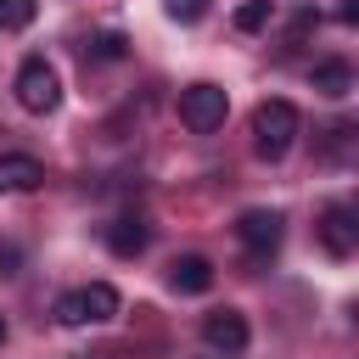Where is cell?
<instances>
[{
	"instance_id": "obj_12",
	"label": "cell",
	"mask_w": 359,
	"mask_h": 359,
	"mask_svg": "<svg viewBox=\"0 0 359 359\" xmlns=\"http://www.w3.org/2000/svg\"><path fill=\"white\" fill-rule=\"evenodd\" d=\"M269 17H275V6H269V0H247V6H236V28H241V34L269 28Z\"/></svg>"
},
{
	"instance_id": "obj_2",
	"label": "cell",
	"mask_w": 359,
	"mask_h": 359,
	"mask_svg": "<svg viewBox=\"0 0 359 359\" xmlns=\"http://www.w3.org/2000/svg\"><path fill=\"white\" fill-rule=\"evenodd\" d=\"M112 314H118V292H112L107 280H90V286L56 297V320H62V325H101V320H112Z\"/></svg>"
},
{
	"instance_id": "obj_16",
	"label": "cell",
	"mask_w": 359,
	"mask_h": 359,
	"mask_svg": "<svg viewBox=\"0 0 359 359\" xmlns=\"http://www.w3.org/2000/svg\"><path fill=\"white\" fill-rule=\"evenodd\" d=\"M17 264H22V247L17 241H0V275H17Z\"/></svg>"
},
{
	"instance_id": "obj_17",
	"label": "cell",
	"mask_w": 359,
	"mask_h": 359,
	"mask_svg": "<svg viewBox=\"0 0 359 359\" xmlns=\"http://www.w3.org/2000/svg\"><path fill=\"white\" fill-rule=\"evenodd\" d=\"M0 342H6V314H0Z\"/></svg>"
},
{
	"instance_id": "obj_13",
	"label": "cell",
	"mask_w": 359,
	"mask_h": 359,
	"mask_svg": "<svg viewBox=\"0 0 359 359\" xmlns=\"http://www.w3.org/2000/svg\"><path fill=\"white\" fill-rule=\"evenodd\" d=\"M34 22V0H0V28H28Z\"/></svg>"
},
{
	"instance_id": "obj_11",
	"label": "cell",
	"mask_w": 359,
	"mask_h": 359,
	"mask_svg": "<svg viewBox=\"0 0 359 359\" xmlns=\"http://www.w3.org/2000/svg\"><path fill=\"white\" fill-rule=\"evenodd\" d=\"M314 90H320V95H331V101H337V95H348V90H353V67H348L342 56L314 62Z\"/></svg>"
},
{
	"instance_id": "obj_5",
	"label": "cell",
	"mask_w": 359,
	"mask_h": 359,
	"mask_svg": "<svg viewBox=\"0 0 359 359\" xmlns=\"http://www.w3.org/2000/svg\"><path fill=\"white\" fill-rule=\"evenodd\" d=\"M280 230H286V219H280L275 208H247V213L236 219V236H241V247H247L252 258H269V252L280 247Z\"/></svg>"
},
{
	"instance_id": "obj_15",
	"label": "cell",
	"mask_w": 359,
	"mask_h": 359,
	"mask_svg": "<svg viewBox=\"0 0 359 359\" xmlns=\"http://www.w3.org/2000/svg\"><path fill=\"white\" fill-rule=\"evenodd\" d=\"M202 11H208V0H168V17L174 22H196Z\"/></svg>"
},
{
	"instance_id": "obj_6",
	"label": "cell",
	"mask_w": 359,
	"mask_h": 359,
	"mask_svg": "<svg viewBox=\"0 0 359 359\" xmlns=\"http://www.w3.org/2000/svg\"><path fill=\"white\" fill-rule=\"evenodd\" d=\"M320 241H325L331 258H348V252L359 247V224H353V208H348V202H331V208L320 213Z\"/></svg>"
},
{
	"instance_id": "obj_1",
	"label": "cell",
	"mask_w": 359,
	"mask_h": 359,
	"mask_svg": "<svg viewBox=\"0 0 359 359\" xmlns=\"http://www.w3.org/2000/svg\"><path fill=\"white\" fill-rule=\"evenodd\" d=\"M292 140H297V107L292 101H264L258 112H252V146H258V157H269V163H280L286 151H292Z\"/></svg>"
},
{
	"instance_id": "obj_9",
	"label": "cell",
	"mask_w": 359,
	"mask_h": 359,
	"mask_svg": "<svg viewBox=\"0 0 359 359\" xmlns=\"http://www.w3.org/2000/svg\"><path fill=\"white\" fill-rule=\"evenodd\" d=\"M168 286H174V292H208V286H213V264H208L202 252H180V258L168 264Z\"/></svg>"
},
{
	"instance_id": "obj_3",
	"label": "cell",
	"mask_w": 359,
	"mask_h": 359,
	"mask_svg": "<svg viewBox=\"0 0 359 359\" xmlns=\"http://www.w3.org/2000/svg\"><path fill=\"white\" fill-rule=\"evenodd\" d=\"M17 107L22 112H56V101H62V79H56V67L45 62V56H28L22 67H17Z\"/></svg>"
},
{
	"instance_id": "obj_7",
	"label": "cell",
	"mask_w": 359,
	"mask_h": 359,
	"mask_svg": "<svg viewBox=\"0 0 359 359\" xmlns=\"http://www.w3.org/2000/svg\"><path fill=\"white\" fill-rule=\"evenodd\" d=\"M202 337H208L213 353H241V348H247V320H241V309H213V314L202 320Z\"/></svg>"
},
{
	"instance_id": "obj_10",
	"label": "cell",
	"mask_w": 359,
	"mask_h": 359,
	"mask_svg": "<svg viewBox=\"0 0 359 359\" xmlns=\"http://www.w3.org/2000/svg\"><path fill=\"white\" fill-rule=\"evenodd\" d=\"M34 185H45L39 157H28V151H6V157H0V191H34Z\"/></svg>"
},
{
	"instance_id": "obj_8",
	"label": "cell",
	"mask_w": 359,
	"mask_h": 359,
	"mask_svg": "<svg viewBox=\"0 0 359 359\" xmlns=\"http://www.w3.org/2000/svg\"><path fill=\"white\" fill-rule=\"evenodd\" d=\"M146 241H151V224H146L140 213H123V219H112V224H107V247H112L118 258L146 252Z\"/></svg>"
},
{
	"instance_id": "obj_14",
	"label": "cell",
	"mask_w": 359,
	"mask_h": 359,
	"mask_svg": "<svg viewBox=\"0 0 359 359\" xmlns=\"http://www.w3.org/2000/svg\"><path fill=\"white\" fill-rule=\"evenodd\" d=\"M90 56H95V62H118V56H123V34H95V39H90Z\"/></svg>"
},
{
	"instance_id": "obj_4",
	"label": "cell",
	"mask_w": 359,
	"mask_h": 359,
	"mask_svg": "<svg viewBox=\"0 0 359 359\" xmlns=\"http://www.w3.org/2000/svg\"><path fill=\"white\" fill-rule=\"evenodd\" d=\"M224 112H230V95H224L219 84H185V90H180V123H185V129L208 135V129L224 123Z\"/></svg>"
}]
</instances>
